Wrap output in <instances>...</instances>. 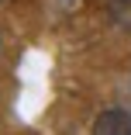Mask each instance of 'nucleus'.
I'll use <instances>...</instances> for the list:
<instances>
[{"mask_svg": "<svg viewBox=\"0 0 131 135\" xmlns=\"http://www.w3.org/2000/svg\"><path fill=\"white\" fill-rule=\"evenodd\" d=\"M93 135H131V111L107 107L93 118Z\"/></svg>", "mask_w": 131, "mask_h": 135, "instance_id": "1", "label": "nucleus"}, {"mask_svg": "<svg viewBox=\"0 0 131 135\" xmlns=\"http://www.w3.org/2000/svg\"><path fill=\"white\" fill-rule=\"evenodd\" d=\"M121 4H131V0H121Z\"/></svg>", "mask_w": 131, "mask_h": 135, "instance_id": "2", "label": "nucleus"}, {"mask_svg": "<svg viewBox=\"0 0 131 135\" xmlns=\"http://www.w3.org/2000/svg\"><path fill=\"white\" fill-rule=\"evenodd\" d=\"M0 4H4V0H0Z\"/></svg>", "mask_w": 131, "mask_h": 135, "instance_id": "3", "label": "nucleus"}]
</instances>
